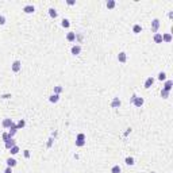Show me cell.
<instances>
[{
	"label": "cell",
	"mask_w": 173,
	"mask_h": 173,
	"mask_svg": "<svg viewBox=\"0 0 173 173\" xmlns=\"http://www.w3.org/2000/svg\"><path fill=\"white\" fill-rule=\"evenodd\" d=\"M11 69H12V72H14V73H18L19 70L22 69V62H20L19 60L14 61V62H12V65H11Z\"/></svg>",
	"instance_id": "obj_1"
},
{
	"label": "cell",
	"mask_w": 173,
	"mask_h": 173,
	"mask_svg": "<svg viewBox=\"0 0 173 173\" xmlns=\"http://www.w3.org/2000/svg\"><path fill=\"white\" fill-rule=\"evenodd\" d=\"M160 25H161V23H160V19H157V18L153 19V20H152V27H150V28H152V33L155 34L157 31H158V28H160Z\"/></svg>",
	"instance_id": "obj_2"
},
{
	"label": "cell",
	"mask_w": 173,
	"mask_h": 173,
	"mask_svg": "<svg viewBox=\"0 0 173 173\" xmlns=\"http://www.w3.org/2000/svg\"><path fill=\"white\" fill-rule=\"evenodd\" d=\"M70 53H72L73 56H78V54L81 53V46H80V45H74V46H72V49H70Z\"/></svg>",
	"instance_id": "obj_3"
},
{
	"label": "cell",
	"mask_w": 173,
	"mask_h": 173,
	"mask_svg": "<svg viewBox=\"0 0 173 173\" xmlns=\"http://www.w3.org/2000/svg\"><path fill=\"white\" fill-rule=\"evenodd\" d=\"M34 11H35V7L33 4H27V5L23 7V12L25 14H33Z\"/></svg>",
	"instance_id": "obj_4"
},
{
	"label": "cell",
	"mask_w": 173,
	"mask_h": 173,
	"mask_svg": "<svg viewBox=\"0 0 173 173\" xmlns=\"http://www.w3.org/2000/svg\"><path fill=\"white\" fill-rule=\"evenodd\" d=\"M15 145H16V141H15L14 138H11V139L7 141V142H4V146H5L7 150H10V149H11V147H14Z\"/></svg>",
	"instance_id": "obj_5"
},
{
	"label": "cell",
	"mask_w": 173,
	"mask_h": 173,
	"mask_svg": "<svg viewBox=\"0 0 173 173\" xmlns=\"http://www.w3.org/2000/svg\"><path fill=\"white\" fill-rule=\"evenodd\" d=\"M153 84H154V78H153V77H147V78H146V81H145V84H143L145 89L152 88V86H153Z\"/></svg>",
	"instance_id": "obj_6"
},
{
	"label": "cell",
	"mask_w": 173,
	"mask_h": 173,
	"mask_svg": "<svg viewBox=\"0 0 173 173\" xmlns=\"http://www.w3.org/2000/svg\"><path fill=\"white\" fill-rule=\"evenodd\" d=\"M143 103H145L143 97H138V96H135L134 101H132V104H134L135 107H142V106H143Z\"/></svg>",
	"instance_id": "obj_7"
},
{
	"label": "cell",
	"mask_w": 173,
	"mask_h": 173,
	"mask_svg": "<svg viewBox=\"0 0 173 173\" xmlns=\"http://www.w3.org/2000/svg\"><path fill=\"white\" fill-rule=\"evenodd\" d=\"M120 104H122V101H120L119 97H114L112 101H111V107H112V108H119Z\"/></svg>",
	"instance_id": "obj_8"
},
{
	"label": "cell",
	"mask_w": 173,
	"mask_h": 173,
	"mask_svg": "<svg viewBox=\"0 0 173 173\" xmlns=\"http://www.w3.org/2000/svg\"><path fill=\"white\" fill-rule=\"evenodd\" d=\"M118 61L122 62V64H124V62L127 61V54H126L124 51H120L119 54H118Z\"/></svg>",
	"instance_id": "obj_9"
},
{
	"label": "cell",
	"mask_w": 173,
	"mask_h": 173,
	"mask_svg": "<svg viewBox=\"0 0 173 173\" xmlns=\"http://www.w3.org/2000/svg\"><path fill=\"white\" fill-rule=\"evenodd\" d=\"M12 123H14V122H12V119H11V118H5V119L3 120V123H2V126H3L4 129H10Z\"/></svg>",
	"instance_id": "obj_10"
},
{
	"label": "cell",
	"mask_w": 173,
	"mask_h": 173,
	"mask_svg": "<svg viewBox=\"0 0 173 173\" xmlns=\"http://www.w3.org/2000/svg\"><path fill=\"white\" fill-rule=\"evenodd\" d=\"M16 132H18V127H16V124H15V123H12V124H11V127H10L8 134L11 135V138H14V135L16 134Z\"/></svg>",
	"instance_id": "obj_11"
},
{
	"label": "cell",
	"mask_w": 173,
	"mask_h": 173,
	"mask_svg": "<svg viewBox=\"0 0 173 173\" xmlns=\"http://www.w3.org/2000/svg\"><path fill=\"white\" fill-rule=\"evenodd\" d=\"M172 86H173V81H172V80H166V81H165V85H164L162 89L170 92V91H172Z\"/></svg>",
	"instance_id": "obj_12"
},
{
	"label": "cell",
	"mask_w": 173,
	"mask_h": 173,
	"mask_svg": "<svg viewBox=\"0 0 173 173\" xmlns=\"http://www.w3.org/2000/svg\"><path fill=\"white\" fill-rule=\"evenodd\" d=\"M162 42H166V43H170L172 42V34L170 33H166L162 35Z\"/></svg>",
	"instance_id": "obj_13"
},
{
	"label": "cell",
	"mask_w": 173,
	"mask_h": 173,
	"mask_svg": "<svg viewBox=\"0 0 173 173\" xmlns=\"http://www.w3.org/2000/svg\"><path fill=\"white\" fill-rule=\"evenodd\" d=\"M153 39H154V42H155V43H162V34L155 33L154 37H153Z\"/></svg>",
	"instance_id": "obj_14"
},
{
	"label": "cell",
	"mask_w": 173,
	"mask_h": 173,
	"mask_svg": "<svg viewBox=\"0 0 173 173\" xmlns=\"http://www.w3.org/2000/svg\"><path fill=\"white\" fill-rule=\"evenodd\" d=\"M7 162V166H10V168H14V166H16V160H15V158H8V160H7L5 161Z\"/></svg>",
	"instance_id": "obj_15"
},
{
	"label": "cell",
	"mask_w": 173,
	"mask_h": 173,
	"mask_svg": "<svg viewBox=\"0 0 173 173\" xmlns=\"http://www.w3.org/2000/svg\"><path fill=\"white\" fill-rule=\"evenodd\" d=\"M106 5H107V8H108V10H114L115 7H116V2H115V0H108Z\"/></svg>",
	"instance_id": "obj_16"
},
{
	"label": "cell",
	"mask_w": 173,
	"mask_h": 173,
	"mask_svg": "<svg viewBox=\"0 0 173 173\" xmlns=\"http://www.w3.org/2000/svg\"><path fill=\"white\" fill-rule=\"evenodd\" d=\"M58 100H60V95H56V93H53V95L49 97L50 103H58Z\"/></svg>",
	"instance_id": "obj_17"
},
{
	"label": "cell",
	"mask_w": 173,
	"mask_h": 173,
	"mask_svg": "<svg viewBox=\"0 0 173 173\" xmlns=\"http://www.w3.org/2000/svg\"><path fill=\"white\" fill-rule=\"evenodd\" d=\"M66 39L69 42H73L74 39H76V33H73V31H70V33H68V35H66Z\"/></svg>",
	"instance_id": "obj_18"
},
{
	"label": "cell",
	"mask_w": 173,
	"mask_h": 173,
	"mask_svg": "<svg viewBox=\"0 0 173 173\" xmlns=\"http://www.w3.org/2000/svg\"><path fill=\"white\" fill-rule=\"evenodd\" d=\"M49 15H50L51 18H54V19H56V18L58 16V12L56 11V8H53V7H51V8H49Z\"/></svg>",
	"instance_id": "obj_19"
},
{
	"label": "cell",
	"mask_w": 173,
	"mask_h": 173,
	"mask_svg": "<svg viewBox=\"0 0 173 173\" xmlns=\"http://www.w3.org/2000/svg\"><path fill=\"white\" fill-rule=\"evenodd\" d=\"M10 153H11V155L18 154V153H19V146H18V145H15L14 147H11V149H10Z\"/></svg>",
	"instance_id": "obj_20"
},
{
	"label": "cell",
	"mask_w": 173,
	"mask_h": 173,
	"mask_svg": "<svg viewBox=\"0 0 173 173\" xmlns=\"http://www.w3.org/2000/svg\"><path fill=\"white\" fill-rule=\"evenodd\" d=\"M141 31H142L141 25H134V27H132V33H134V34H139Z\"/></svg>",
	"instance_id": "obj_21"
},
{
	"label": "cell",
	"mask_w": 173,
	"mask_h": 173,
	"mask_svg": "<svg viewBox=\"0 0 173 173\" xmlns=\"http://www.w3.org/2000/svg\"><path fill=\"white\" fill-rule=\"evenodd\" d=\"M26 126V120L25 119H20L18 123H16V127H18V130H20V129H23Z\"/></svg>",
	"instance_id": "obj_22"
},
{
	"label": "cell",
	"mask_w": 173,
	"mask_h": 173,
	"mask_svg": "<svg viewBox=\"0 0 173 173\" xmlns=\"http://www.w3.org/2000/svg\"><path fill=\"white\" fill-rule=\"evenodd\" d=\"M61 26L64 27V28H69V26H70V22H69L68 19H62V22H61Z\"/></svg>",
	"instance_id": "obj_23"
},
{
	"label": "cell",
	"mask_w": 173,
	"mask_h": 173,
	"mask_svg": "<svg viewBox=\"0 0 173 173\" xmlns=\"http://www.w3.org/2000/svg\"><path fill=\"white\" fill-rule=\"evenodd\" d=\"M158 80L160 81H166V73H165V72H160L158 73Z\"/></svg>",
	"instance_id": "obj_24"
},
{
	"label": "cell",
	"mask_w": 173,
	"mask_h": 173,
	"mask_svg": "<svg viewBox=\"0 0 173 173\" xmlns=\"http://www.w3.org/2000/svg\"><path fill=\"white\" fill-rule=\"evenodd\" d=\"M124 162H126V165H134V164H135V162H134V158H132V157H126Z\"/></svg>",
	"instance_id": "obj_25"
},
{
	"label": "cell",
	"mask_w": 173,
	"mask_h": 173,
	"mask_svg": "<svg viewBox=\"0 0 173 173\" xmlns=\"http://www.w3.org/2000/svg\"><path fill=\"white\" fill-rule=\"evenodd\" d=\"M120 172H122V169H120L119 165H114L112 169H111V173H120Z\"/></svg>",
	"instance_id": "obj_26"
},
{
	"label": "cell",
	"mask_w": 173,
	"mask_h": 173,
	"mask_svg": "<svg viewBox=\"0 0 173 173\" xmlns=\"http://www.w3.org/2000/svg\"><path fill=\"white\" fill-rule=\"evenodd\" d=\"M64 91V88H62L61 85H57V86H54V93H56V95H60V93Z\"/></svg>",
	"instance_id": "obj_27"
},
{
	"label": "cell",
	"mask_w": 173,
	"mask_h": 173,
	"mask_svg": "<svg viewBox=\"0 0 173 173\" xmlns=\"http://www.w3.org/2000/svg\"><path fill=\"white\" fill-rule=\"evenodd\" d=\"M161 97H162V99H168V97H169V92L165 91V89H162V91H161Z\"/></svg>",
	"instance_id": "obj_28"
},
{
	"label": "cell",
	"mask_w": 173,
	"mask_h": 173,
	"mask_svg": "<svg viewBox=\"0 0 173 173\" xmlns=\"http://www.w3.org/2000/svg\"><path fill=\"white\" fill-rule=\"evenodd\" d=\"M2 138H3V141H4V142H7V141H8V139H11V135L8 134V132H3Z\"/></svg>",
	"instance_id": "obj_29"
},
{
	"label": "cell",
	"mask_w": 173,
	"mask_h": 173,
	"mask_svg": "<svg viewBox=\"0 0 173 173\" xmlns=\"http://www.w3.org/2000/svg\"><path fill=\"white\" fill-rule=\"evenodd\" d=\"M76 141H85V135L83 134V132H80V134H77V137H76Z\"/></svg>",
	"instance_id": "obj_30"
},
{
	"label": "cell",
	"mask_w": 173,
	"mask_h": 173,
	"mask_svg": "<svg viewBox=\"0 0 173 173\" xmlns=\"http://www.w3.org/2000/svg\"><path fill=\"white\" fill-rule=\"evenodd\" d=\"M85 145V141H76V146H78V147H83Z\"/></svg>",
	"instance_id": "obj_31"
},
{
	"label": "cell",
	"mask_w": 173,
	"mask_h": 173,
	"mask_svg": "<svg viewBox=\"0 0 173 173\" xmlns=\"http://www.w3.org/2000/svg\"><path fill=\"white\" fill-rule=\"evenodd\" d=\"M5 23V18H4V15H0V26H3Z\"/></svg>",
	"instance_id": "obj_32"
},
{
	"label": "cell",
	"mask_w": 173,
	"mask_h": 173,
	"mask_svg": "<svg viewBox=\"0 0 173 173\" xmlns=\"http://www.w3.org/2000/svg\"><path fill=\"white\" fill-rule=\"evenodd\" d=\"M23 155L26 157V158H30V155H31V153H30V150H25L23 152Z\"/></svg>",
	"instance_id": "obj_33"
},
{
	"label": "cell",
	"mask_w": 173,
	"mask_h": 173,
	"mask_svg": "<svg viewBox=\"0 0 173 173\" xmlns=\"http://www.w3.org/2000/svg\"><path fill=\"white\" fill-rule=\"evenodd\" d=\"M4 173H12V168H10V166H7V169L4 170Z\"/></svg>",
	"instance_id": "obj_34"
},
{
	"label": "cell",
	"mask_w": 173,
	"mask_h": 173,
	"mask_svg": "<svg viewBox=\"0 0 173 173\" xmlns=\"http://www.w3.org/2000/svg\"><path fill=\"white\" fill-rule=\"evenodd\" d=\"M66 3H68L69 5H74V3H76V2H74V0H68Z\"/></svg>",
	"instance_id": "obj_35"
},
{
	"label": "cell",
	"mask_w": 173,
	"mask_h": 173,
	"mask_svg": "<svg viewBox=\"0 0 173 173\" xmlns=\"http://www.w3.org/2000/svg\"><path fill=\"white\" fill-rule=\"evenodd\" d=\"M51 143H53V138H50V139H49V142H48V147H50V146H51Z\"/></svg>",
	"instance_id": "obj_36"
},
{
	"label": "cell",
	"mask_w": 173,
	"mask_h": 173,
	"mask_svg": "<svg viewBox=\"0 0 173 173\" xmlns=\"http://www.w3.org/2000/svg\"><path fill=\"white\" fill-rule=\"evenodd\" d=\"M135 96H137V95H132V96L130 97V103H132V101H134V99H135Z\"/></svg>",
	"instance_id": "obj_37"
},
{
	"label": "cell",
	"mask_w": 173,
	"mask_h": 173,
	"mask_svg": "<svg viewBox=\"0 0 173 173\" xmlns=\"http://www.w3.org/2000/svg\"><path fill=\"white\" fill-rule=\"evenodd\" d=\"M169 18H170V19L173 18V11H170V12H169Z\"/></svg>",
	"instance_id": "obj_38"
},
{
	"label": "cell",
	"mask_w": 173,
	"mask_h": 173,
	"mask_svg": "<svg viewBox=\"0 0 173 173\" xmlns=\"http://www.w3.org/2000/svg\"><path fill=\"white\" fill-rule=\"evenodd\" d=\"M152 173H154V172H152Z\"/></svg>",
	"instance_id": "obj_39"
}]
</instances>
